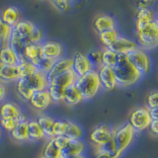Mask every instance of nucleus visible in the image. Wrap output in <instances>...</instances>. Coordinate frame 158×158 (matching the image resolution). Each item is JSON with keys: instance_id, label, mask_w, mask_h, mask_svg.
Listing matches in <instances>:
<instances>
[{"instance_id": "1", "label": "nucleus", "mask_w": 158, "mask_h": 158, "mask_svg": "<svg viewBox=\"0 0 158 158\" xmlns=\"http://www.w3.org/2000/svg\"><path fill=\"white\" fill-rule=\"evenodd\" d=\"M113 69L117 77L118 86L122 88H128L135 85L143 77L131 62L127 54H118V60Z\"/></svg>"}, {"instance_id": "2", "label": "nucleus", "mask_w": 158, "mask_h": 158, "mask_svg": "<svg viewBox=\"0 0 158 158\" xmlns=\"http://www.w3.org/2000/svg\"><path fill=\"white\" fill-rule=\"evenodd\" d=\"M75 86L80 91L84 101H90L96 98L102 91V85L96 69L77 78Z\"/></svg>"}, {"instance_id": "3", "label": "nucleus", "mask_w": 158, "mask_h": 158, "mask_svg": "<svg viewBox=\"0 0 158 158\" xmlns=\"http://www.w3.org/2000/svg\"><path fill=\"white\" fill-rule=\"evenodd\" d=\"M136 131L128 123L114 127L113 140L117 147L118 155L121 156L123 152H126L135 140Z\"/></svg>"}, {"instance_id": "4", "label": "nucleus", "mask_w": 158, "mask_h": 158, "mask_svg": "<svg viewBox=\"0 0 158 158\" xmlns=\"http://www.w3.org/2000/svg\"><path fill=\"white\" fill-rule=\"evenodd\" d=\"M137 44L142 49H153L158 47V19L155 18L145 27L135 32Z\"/></svg>"}, {"instance_id": "5", "label": "nucleus", "mask_w": 158, "mask_h": 158, "mask_svg": "<svg viewBox=\"0 0 158 158\" xmlns=\"http://www.w3.org/2000/svg\"><path fill=\"white\" fill-rule=\"evenodd\" d=\"M152 118L150 117L149 109L145 106L136 107L131 112L128 117V123L136 132L144 131L148 130Z\"/></svg>"}, {"instance_id": "6", "label": "nucleus", "mask_w": 158, "mask_h": 158, "mask_svg": "<svg viewBox=\"0 0 158 158\" xmlns=\"http://www.w3.org/2000/svg\"><path fill=\"white\" fill-rule=\"evenodd\" d=\"M114 127L106 123L95 127L89 135V140L93 147H102L113 139Z\"/></svg>"}, {"instance_id": "7", "label": "nucleus", "mask_w": 158, "mask_h": 158, "mask_svg": "<svg viewBox=\"0 0 158 158\" xmlns=\"http://www.w3.org/2000/svg\"><path fill=\"white\" fill-rule=\"evenodd\" d=\"M128 59L135 65V67L139 71L142 75L146 74L150 71L151 69V60L147 52L140 48H136L132 52H128L127 54Z\"/></svg>"}, {"instance_id": "8", "label": "nucleus", "mask_w": 158, "mask_h": 158, "mask_svg": "<svg viewBox=\"0 0 158 158\" xmlns=\"http://www.w3.org/2000/svg\"><path fill=\"white\" fill-rule=\"evenodd\" d=\"M28 103H29V106L31 107L33 110L39 113H43L44 111H47L53 104L48 89L43 91L35 92L34 95L31 97V99H30Z\"/></svg>"}, {"instance_id": "9", "label": "nucleus", "mask_w": 158, "mask_h": 158, "mask_svg": "<svg viewBox=\"0 0 158 158\" xmlns=\"http://www.w3.org/2000/svg\"><path fill=\"white\" fill-rule=\"evenodd\" d=\"M96 70L98 72L99 79H100L102 89L106 91H113L118 87L115 71L112 67L101 65Z\"/></svg>"}, {"instance_id": "10", "label": "nucleus", "mask_w": 158, "mask_h": 158, "mask_svg": "<svg viewBox=\"0 0 158 158\" xmlns=\"http://www.w3.org/2000/svg\"><path fill=\"white\" fill-rule=\"evenodd\" d=\"M64 48L60 43L54 41H44L41 44V56L52 59V60H57V59L63 57Z\"/></svg>"}, {"instance_id": "11", "label": "nucleus", "mask_w": 158, "mask_h": 158, "mask_svg": "<svg viewBox=\"0 0 158 158\" xmlns=\"http://www.w3.org/2000/svg\"><path fill=\"white\" fill-rule=\"evenodd\" d=\"M72 59V70L78 77H80L84 74L91 71L93 65L91 64L90 60L88 59L86 54H83L81 52H75L71 57Z\"/></svg>"}, {"instance_id": "12", "label": "nucleus", "mask_w": 158, "mask_h": 158, "mask_svg": "<svg viewBox=\"0 0 158 158\" xmlns=\"http://www.w3.org/2000/svg\"><path fill=\"white\" fill-rule=\"evenodd\" d=\"M0 117L2 118H11L14 120H17L18 122L26 120L27 117L17 103L8 101L4 102L1 107H0Z\"/></svg>"}, {"instance_id": "13", "label": "nucleus", "mask_w": 158, "mask_h": 158, "mask_svg": "<svg viewBox=\"0 0 158 158\" xmlns=\"http://www.w3.org/2000/svg\"><path fill=\"white\" fill-rule=\"evenodd\" d=\"M21 78L24 79L25 82L27 83V85L31 88L34 92L43 91L48 89V81L47 78V74L40 70H37L35 73L31 74V75H29V76L21 77Z\"/></svg>"}, {"instance_id": "14", "label": "nucleus", "mask_w": 158, "mask_h": 158, "mask_svg": "<svg viewBox=\"0 0 158 158\" xmlns=\"http://www.w3.org/2000/svg\"><path fill=\"white\" fill-rule=\"evenodd\" d=\"M72 68V59L71 57H61L54 61L53 65L51 70L47 74V78L48 83L52 81L54 78L57 77L58 75L64 73L67 70H70Z\"/></svg>"}, {"instance_id": "15", "label": "nucleus", "mask_w": 158, "mask_h": 158, "mask_svg": "<svg viewBox=\"0 0 158 158\" xmlns=\"http://www.w3.org/2000/svg\"><path fill=\"white\" fill-rule=\"evenodd\" d=\"M28 120L20 121L17 123L14 130L9 133L11 139L16 143H26L30 142L29 138V127H28Z\"/></svg>"}, {"instance_id": "16", "label": "nucleus", "mask_w": 158, "mask_h": 158, "mask_svg": "<svg viewBox=\"0 0 158 158\" xmlns=\"http://www.w3.org/2000/svg\"><path fill=\"white\" fill-rule=\"evenodd\" d=\"M136 48L137 44L135 41L125 37L118 36V38L114 42V44L109 48L114 52H116L117 54H127Z\"/></svg>"}, {"instance_id": "17", "label": "nucleus", "mask_w": 158, "mask_h": 158, "mask_svg": "<svg viewBox=\"0 0 158 158\" xmlns=\"http://www.w3.org/2000/svg\"><path fill=\"white\" fill-rule=\"evenodd\" d=\"M86 143L83 139L68 140L66 145L62 149V155L65 158H72L81 154H85Z\"/></svg>"}, {"instance_id": "18", "label": "nucleus", "mask_w": 158, "mask_h": 158, "mask_svg": "<svg viewBox=\"0 0 158 158\" xmlns=\"http://www.w3.org/2000/svg\"><path fill=\"white\" fill-rule=\"evenodd\" d=\"M93 28L98 34H101L103 32L109 31V30L116 29V21L109 15L100 14L94 19Z\"/></svg>"}, {"instance_id": "19", "label": "nucleus", "mask_w": 158, "mask_h": 158, "mask_svg": "<svg viewBox=\"0 0 158 158\" xmlns=\"http://www.w3.org/2000/svg\"><path fill=\"white\" fill-rule=\"evenodd\" d=\"M20 78L18 65H6L0 64V82L6 83H16Z\"/></svg>"}, {"instance_id": "20", "label": "nucleus", "mask_w": 158, "mask_h": 158, "mask_svg": "<svg viewBox=\"0 0 158 158\" xmlns=\"http://www.w3.org/2000/svg\"><path fill=\"white\" fill-rule=\"evenodd\" d=\"M36 27V25L29 20H21L13 27V33L16 34L19 38L24 40L27 44H29V39Z\"/></svg>"}, {"instance_id": "21", "label": "nucleus", "mask_w": 158, "mask_h": 158, "mask_svg": "<svg viewBox=\"0 0 158 158\" xmlns=\"http://www.w3.org/2000/svg\"><path fill=\"white\" fill-rule=\"evenodd\" d=\"M82 102H84L83 97L80 91L78 90V88L75 86V84L66 88L62 104H64L67 107H76L80 105Z\"/></svg>"}, {"instance_id": "22", "label": "nucleus", "mask_w": 158, "mask_h": 158, "mask_svg": "<svg viewBox=\"0 0 158 158\" xmlns=\"http://www.w3.org/2000/svg\"><path fill=\"white\" fill-rule=\"evenodd\" d=\"M77 78L78 76L74 73L72 69H70V70H67L64 73L60 74V75H58L57 77H56L48 84H52V85L58 86L62 89H66L68 87L74 85L77 81Z\"/></svg>"}, {"instance_id": "23", "label": "nucleus", "mask_w": 158, "mask_h": 158, "mask_svg": "<svg viewBox=\"0 0 158 158\" xmlns=\"http://www.w3.org/2000/svg\"><path fill=\"white\" fill-rule=\"evenodd\" d=\"M0 19L2 22L13 28L21 21V12L16 6H8L2 11Z\"/></svg>"}, {"instance_id": "24", "label": "nucleus", "mask_w": 158, "mask_h": 158, "mask_svg": "<svg viewBox=\"0 0 158 158\" xmlns=\"http://www.w3.org/2000/svg\"><path fill=\"white\" fill-rule=\"evenodd\" d=\"M36 120L39 123V125L41 126V127L43 128L44 135L47 136V139L48 140V139L53 138L52 127H53L54 121H56V118L49 116L46 113H40L37 116Z\"/></svg>"}, {"instance_id": "25", "label": "nucleus", "mask_w": 158, "mask_h": 158, "mask_svg": "<svg viewBox=\"0 0 158 158\" xmlns=\"http://www.w3.org/2000/svg\"><path fill=\"white\" fill-rule=\"evenodd\" d=\"M28 127H29V138L31 142H39L47 139L43 128L39 125L36 118L28 120Z\"/></svg>"}, {"instance_id": "26", "label": "nucleus", "mask_w": 158, "mask_h": 158, "mask_svg": "<svg viewBox=\"0 0 158 158\" xmlns=\"http://www.w3.org/2000/svg\"><path fill=\"white\" fill-rule=\"evenodd\" d=\"M21 59L9 46L0 48V64L6 65H18Z\"/></svg>"}, {"instance_id": "27", "label": "nucleus", "mask_w": 158, "mask_h": 158, "mask_svg": "<svg viewBox=\"0 0 158 158\" xmlns=\"http://www.w3.org/2000/svg\"><path fill=\"white\" fill-rule=\"evenodd\" d=\"M155 19V13L152 9H140L137 10L135 19V32L139 31L143 27Z\"/></svg>"}, {"instance_id": "28", "label": "nucleus", "mask_w": 158, "mask_h": 158, "mask_svg": "<svg viewBox=\"0 0 158 158\" xmlns=\"http://www.w3.org/2000/svg\"><path fill=\"white\" fill-rule=\"evenodd\" d=\"M41 57V44H27L23 52V59L35 64Z\"/></svg>"}, {"instance_id": "29", "label": "nucleus", "mask_w": 158, "mask_h": 158, "mask_svg": "<svg viewBox=\"0 0 158 158\" xmlns=\"http://www.w3.org/2000/svg\"><path fill=\"white\" fill-rule=\"evenodd\" d=\"M84 135L82 127L77 123L76 122H73L71 120H68V127L64 137H66L69 140H75V139H82Z\"/></svg>"}, {"instance_id": "30", "label": "nucleus", "mask_w": 158, "mask_h": 158, "mask_svg": "<svg viewBox=\"0 0 158 158\" xmlns=\"http://www.w3.org/2000/svg\"><path fill=\"white\" fill-rule=\"evenodd\" d=\"M26 44H27V43L25 42L24 40H22L21 38H19L16 34L12 32V35H11V38H10L8 46L18 54V56L20 57V59H21V61L24 60V59H23V52H24L25 47H26Z\"/></svg>"}, {"instance_id": "31", "label": "nucleus", "mask_w": 158, "mask_h": 158, "mask_svg": "<svg viewBox=\"0 0 158 158\" xmlns=\"http://www.w3.org/2000/svg\"><path fill=\"white\" fill-rule=\"evenodd\" d=\"M62 151L54 144V142L52 139H48L47 144L44 145L42 157L44 158H61Z\"/></svg>"}, {"instance_id": "32", "label": "nucleus", "mask_w": 158, "mask_h": 158, "mask_svg": "<svg viewBox=\"0 0 158 158\" xmlns=\"http://www.w3.org/2000/svg\"><path fill=\"white\" fill-rule=\"evenodd\" d=\"M118 36L120 35H118L117 29H113L99 34V39H100L102 46L105 48H109L114 44V42L118 38Z\"/></svg>"}, {"instance_id": "33", "label": "nucleus", "mask_w": 158, "mask_h": 158, "mask_svg": "<svg viewBox=\"0 0 158 158\" xmlns=\"http://www.w3.org/2000/svg\"><path fill=\"white\" fill-rule=\"evenodd\" d=\"M13 32V28L1 21L0 19V48L7 47Z\"/></svg>"}, {"instance_id": "34", "label": "nucleus", "mask_w": 158, "mask_h": 158, "mask_svg": "<svg viewBox=\"0 0 158 158\" xmlns=\"http://www.w3.org/2000/svg\"><path fill=\"white\" fill-rule=\"evenodd\" d=\"M65 90L66 89H62L58 86L52 85V84H48V91L52 97L53 104H60L63 102Z\"/></svg>"}, {"instance_id": "35", "label": "nucleus", "mask_w": 158, "mask_h": 158, "mask_svg": "<svg viewBox=\"0 0 158 158\" xmlns=\"http://www.w3.org/2000/svg\"><path fill=\"white\" fill-rule=\"evenodd\" d=\"M118 60V54L110 48H104L102 51V65L114 67Z\"/></svg>"}, {"instance_id": "36", "label": "nucleus", "mask_w": 158, "mask_h": 158, "mask_svg": "<svg viewBox=\"0 0 158 158\" xmlns=\"http://www.w3.org/2000/svg\"><path fill=\"white\" fill-rule=\"evenodd\" d=\"M68 127L67 118H56L52 127V135L53 137L64 136Z\"/></svg>"}, {"instance_id": "37", "label": "nucleus", "mask_w": 158, "mask_h": 158, "mask_svg": "<svg viewBox=\"0 0 158 158\" xmlns=\"http://www.w3.org/2000/svg\"><path fill=\"white\" fill-rule=\"evenodd\" d=\"M18 68H19L20 78L31 75V74L35 73L38 70V68L36 67V65H34L32 62H29L27 60L20 61V63L18 64Z\"/></svg>"}, {"instance_id": "38", "label": "nucleus", "mask_w": 158, "mask_h": 158, "mask_svg": "<svg viewBox=\"0 0 158 158\" xmlns=\"http://www.w3.org/2000/svg\"><path fill=\"white\" fill-rule=\"evenodd\" d=\"M53 63H54V60H52V59H48V58H44V57L41 56L36 62H35L34 65H36L38 70L48 74V71L52 69Z\"/></svg>"}, {"instance_id": "39", "label": "nucleus", "mask_w": 158, "mask_h": 158, "mask_svg": "<svg viewBox=\"0 0 158 158\" xmlns=\"http://www.w3.org/2000/svg\"><path fill=\"white\" fill-rule=\"evenodd\" d=\"M88 59L90 60L94 69H97L102 65V51L101 49H94L88 54H86Z\"/></svg>"}, {"instance_id": "40", "label": "nucleus", "mask_w": 158, "mask_h": 158, "mask_svg": "<svg viewBox=\"0 0 158 158\" xmlns=\"http://www.w3.org/2000/svg\"><path fill=\"white\" fill-rule=\"evenodd\" d=\"M18 121L14 120L11 118H2L0 117V128L5 131H7L8 133L11 132L15 127H16Z\"/></svg>"}, {"instance_id": "41", "label": "nucleus", "mask_w": 158, "mask_h": 158, "mask_svg": "<svg viewBox=\"0 0 158 158\" xmlns=\"http://www.w3.org/2000/svg\"><path fill=\"white\" fill-rule=\"evenodd\" d=\"M44 41V34L43 32V30L37 26L29 39V44H42Z\"/></svg>"}, {"instance_id": "42", "label": "nucleus", "mask_w": 158, "mask_h": 158, "mask_svg": "<svg viewBox=\"0 0 158 158\" xmlns=\"http://www.w3.org/2000/svg\"><path fill=\"white\" fill-rule=\"evenodd\" d=\"M146 106L148 109H154L158 107V90L152 91L146 97Z\"/></svg>"}, {"instance_id": "43", "label": "nucleus", "mask_w": 158, "mask_h": 158, "mask_svg": "<svg viewBox=\"0 0 158 158\" xmlns=\"http://www.w3.org/2000/svg\"><path fill=\"white\" fill-rule=\"evenodd\" d=\"M93 157L92 158H121V156H118L116 154H113L102 148L93 147Z\"/></svg>"}, {"instance_id": "44", "label": "nucleus", "mask_w": 158, "mask_h": 158, "mask_svg": "<svg viewBox=\"0 0 158 158\" xmlns=\"http://www.w3.org/2000/svg\"><path fill=\"white\" fill-rule=\"evenodd\" d=\"M51 3L60 12H67L70 10L68 0H49Z\"/></svg>"}, {"instance_id": "45", "label": "nucleus", "mask_w": 158, "mask_h": 158, "mask_svg": "<svg viewBox=\"0 0 158 158\" xmlns=\"http://www.w3.org/2000/svg\"><path fill=\"white\" fill-rule=\"evenodd\" d=\"M156 0H133L135 6L137 10L140 9H151V7L154 5Z\"/></svg>"}, {"instance_id": "46", "label": "nucleus", "mask_w": 158, "mask_h": 158, "mask_svg": "<svg viewBox=\"0 0 158 158\" xmlns=\"http://www.w3.org/2000/svg\"><path fill=\"white\" fill-rule=\"evenodd\" d=\"M52 139L53 140L54 142V144H56L59 149H60L62 151V149L64 148V146L66 145V143L68 142L69 139H67L66 137H64V136H57V137H53L52 138Z\"/></svg>"}, {"instance_id": "47", "label": "nucleus", "mask_w": 158, "mask_h": 158, "mask_svg": "<svg viewBox=\"0 0 158 158\" xmlns=\"http://www.w3.org/2000/svg\"><path fill=\"white\" fill-rule=\"evenodd\" d=\"M87 3V0H68V4L70 9L78 10L82 8Z\"/></svg>"}, {"instance_id": "48", "label": "nucleus", "mask_w": 158, "mask_h": 158, "mask_svg": "<svg viewBox=\"0 0 158 158\" xmlns=\"http://www.w3.org/2000/svg\"><path fill=\"white\" fill-rule=\"evenodd\" d=\"M148 131L152 136L158 137V121H152L149 127H148Z\"/></svg>"}, {"instance_id": "49", "label": "nucleus", "mask_w": 158, "mask_h": 158, "mask_svg": "<svg viewBox=\"0 0 158 158\" xmlns=\"http://www.w3.org/2000/svg\"><path fill=\"white\" fill-rule=\"evenodd\" d=\"M7 95H8V90L6 85L4 83L0 82V103L3 102L7 98Z\"/></svg>"}, {"instance_id": "50", "label": "nucleus", "mask_w": 158, "mask_h": 158, "mask_svg": "<svg viewBox=\"0 0 158 158\" xmlns=\"http://www.w3.org/2000/svg\"><path fill=\"white\" fill-rule=\"evenodd\" d=\"M149 113H150V117L152 118V121H158V107L154 109H150Z\"/></svg>"}, {"instance_id": "51", "label": "nucleus", "mask_w": 158, "mask_h": 158, "mask_svg": "<svg viewBox=\"0 0 158 158\" xmlns=\"http://www.w3.org/2000/svg\"><path fill=\"white\" fill-rule=\"evenodd\" d=\"M72 158H89L87 157L85 154H81V155H78V156H75V157H72Z\"/></svg>"}, {"instance_id": "52", "label": "nucleus", "mask_w": 158, "mask_h": 158, "mask_svg": "<svg viewBox=\"0 0 158 158\" xmlns=\"http://www.w3.org/2000/svg\"><path fill=\"white\" fill-rule=\"evenodd\" d=\"M1 137H2V130L0 128V139H1Z\"/></svg>"}, {"instance_id": "53", "label": "nucleus", "mask_w": 158, "mask_h": 158, "mask_svg": "<svg viewBox=\"0 0 158 158\" xmlns=\"http://www.w3.org/2000/svg\"><path fill=\"white\" fill-rule=\"evenodd\" d=\"M61 158H65V157H63V156H62V157H61Z\"/></svg>"}, {"instance_id": "54", "label": "nucleus", "mask_w": 158, "mask_h": 158, "mask_svg": "<svg viewBox=\"0 0 158 158\" xmlns=\"http://www.w3.org/2000/svg\"><path fill=\"white\" fill-rule=\"evenodd\" d=\"M157 17H158V15H157ZM157 19H158V18H157Z\"/></svg>"}, {"instance_id": "55", "label": "nucleus", "mask_w": 158, "mask_h": 158, "mask_svg": "<svg viewBox=\"0 0 158 158\" xmlns=\"http://www.w3.org/2000/svg\"><path fill=\"white\" fill-rule=\"evenodd\" d=\"M41 158H44V157H41Z\"/></svg>"}]
</instances>
